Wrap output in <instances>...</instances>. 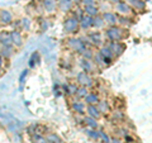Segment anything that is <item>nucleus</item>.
Returning a JSON list of instances; mask_svg holds the SVG:
<instances>
[{
    "mask_svg": "<svg viewBox=\"0 0 152 143\" xmlns=\"http://www.w3.org/2000/svg\"><path fill=\"white\" fill-rule=\"evenodd\" d=\"M0 65H1V57H0Z\"/></svg>",
    "mask_w": 152,
    "mask_h": 143,
    "instance_id": "5701e85b",
    "label": "nucleus"
},
{
    "mask_svg": "<svg viewBox=\"0 0 152 143\" xmlns=\"http://www.w3.org/2000/svg\"><path fill=\"white\" fill-rule=\"evenodd\" d=\"M91 24H94L95 27H102V24H103V20H102L100 18H98V17H96V18H95L94 20L91 22Z\"/></svg>",
    "mask_w": 152,
    "mask_h": 143,
    "instance_id": "dca6fc26",
    "label": "nucleus"
},
{
    "mask_svg": "<svg viewBox=\"0 0 152 143\" xmlns=\"http://www.w3.org/2000/svg\"><path fill=\"white\" fill-rule=\"evenodd\" d=\"M74 108H75L77 112H83V105H81V104H79V103L74 104Z\"/></svg>",
    "mask_w": 152,
    "mask_h": 143,
    "instance_id": "f3484780",
    "label": "nucleus"
},
{
    "mask_svg": "<svg viewBox=\"0 0 152 143\" xmlns=\"http://www.w3.org/2000/svg\"><path fill=\"white\" fill-rule=\"evenodd\" d=\"M0 22L3 24H9L12 22V14L8 10H0Z\"/></svg>",
    "mask_w": 152,
    "mask_h": 143,
    "instance_id": "7ed1b4c3",
    "label": "nucleus"
},
{
    "mask_svg": "<svg viewBox=\"0 0 152 143\" xmlns=\"http://www.w3.org/2000/svg\"><path fill=\"white\" fill-rule=\"evenodd\" d=\"M88 123H89V124L91 125V127H96V123H95V122L93 120V119H90V118L88 119Z\"/></svg>",
    "mask_w": 152,
    "mask_h": 143,
    "instance_id": "aec40b11",
    "label": "nucleus"
},
{
    "mask_svg": "<svg viewBox=\"0 0 152 143\" xmlns=\"http://www.w3.org/2000/svg\"><path fill=\"white\" fill-rule=\"evenodd\" d=\"M0 41H1L3 45L9 46L12 43V37H10L9 33H1V34H0Z\"/></svg>",
    "mask_w": 152,
    "mask_h": 143,
    "instance_id": "6e6552de",
    "label": "nucleus"
},
{
    "mask_svg": "<svg viewBox=\"0 0 152 143\" xmlns=\"http://www.w3.org/2000/svg\"><path fill=\"white\" fill-rule=\"evenodd\" d=\"M83 3L85 4V5H91V4L94 3V0H83Z\"/></svg>",
    "mask_w": 152,
    "mask_h": 143,
    "instance_id": "6ab92c4d",
    "label": "nucleus"
},
{
    "mask_svg": "<svg viewBox=\"0 0 152 143\" xmlns=\"http://www.w3.org/2000/svg\"><path fill=\"white\" fill-rule=\"evenodd\" d=\"M86 103H89V104L98 103V96L96 95H86Z\"/></svg>",
    "mask_w": 152,
    "mask_h": 143,
    "instance_id": "4468645a",
    "label": "nucleus"
},
{
    "mask_svg": "<svg viewBox=\"0 0 152 143\" xmlns=\"http://www.w3.org/2000/svg\"><path fill=\"white\" fill-rule=\"evenodd\" d=\"M77 26H79L77 19H76V18H70L65 23V31L67 32V33L76 32V29H77Z\"/></svg>",
    "mask_w": 152,
    "mask_h": 143,
    "instance_id": "f257e3e1",
    "label": "nucleus"
},
{
    "mask_svg": "<svg viewBox=\"0 0 152 143\" xmlns=\"http://www.w3.org/2000/svg\"><path fill=\"white\" fill-rule=\"evenodd\" d=\"M10 37H12V42H13V43H15L17 46L22 45V37H20V34H19L18 32H13L10 34Z\"/></svg>",
    "mask_w": 152,
    "mask_h": 143,
    "instance_id": "9d476101",
    "label": "nucleus"
},
{
    "mask_svg": "<svg viewBox=\"0 0 152 143\" xmlns=\"http://www.w3.org/2000/svg\"><path fill=\"white\" fill-rule=\"evenodd\" d=\"M23 26H24V28H29V22H28V19H23Z\"/></svg>",
    "mask_w": 152,
    "mask_h": 143,
    "instance_id": "a211bd4d",
    "label": "nucleus"
},
{
    "mask_svg": "<svg viewBox=\"0 0 152 143\" xmlns=\"http://www.w3.org/2000/svg\"><path fill=\"white\" fill-rule=\"evenodd\" d=\"M43 5L47 12H53L56 9V0H43Z\"/></svg>",
    "mask_w": 152,
    "mask_h": 143,
    "instance_id": "39448f33",
    "label": "nucleus"
},
{
    "mask_svg": "<svg viewBox=\"0 0 152 143\" xmlns=\"http://www.w3.org/2000/svg\"><path fill=\"white\" fill-rule=\"evenodd\" d=\"M88 110H89V114H90L91 117H98V115H99L98 109L95 108V107H93V105H90V107L88 108Z\"/></svg>",
    "mask_w": 152,
    "mask_h": 143,
    "instance_id": "2eb2a0df",
    "label": "nucleus"
},
{
    "mask_svg": "<svg viewBox=\"0 0 152 143\" xmlns=\"http://www.w3.org/2000/svg\"><path fill=\"white\" fill-rule=\"evenodd\" d=\"M129 4L134 7L137 10H143L145 9V1L143 0H129Z\"/></svg>",
    "mask_w": 152,
    "mask_h": 143,
    "instance_id": "423d86ee",
    "label": "nucleus"
},
{
    "mask_svg": "<svg viewBox=\"0 0 152 143\" xmlns=\"http://www.w3.org/2000/svg\"><path fill=\"white\" fill-rule=\"evenodd\" d=\"M107 37L109 39L117 42V41H121L122 34H121V31L118 29V28H110V29L107 31Z\"/></svg>",
    "mask_w": 152,
    "mask_h": 143,
    "instance_id": "f03ea898",
    "label": "nucleus"
},
{
    "mask_svg": "<svg viewBox=\"0 0 152 143\" xmlns=\"http://www.w3.org/2000/svg\"><path fill=\"white\" fill-rule=\"evenodd\" d=\"M85 12H86V13L89 14V15H96L98 9L95 8V7L93 5V4H91V5H86V7H85Z\"/></svg>",
    "mask_w": 152,
    "mask_h": 143,
    "instance_id": "f8f14e48",
    "label": "nucleus"
},
{
    "mask_svg": "<svg viewBox=\"0 0 152 143\" xmlns=\"http://www.w3.org/2000/svg\"><path fill=\"white\" fill-rule=\"evenodd\" d=\"M0 75H1V69H0Z\"/></svg>",
    "mask_w": 152,
    "mask_h": 143,
    "instance_id": "b1692460",
    "label": "nucleus"
},
{
    "mask_svg": "<svg viewBox=\"0 0 152 143\" xmlns=\"http://www.w3.org/2000/svg\"><path fill=\"white\" fill-rule=\"evenodd\" d=\"M71 7H72V1L71 0H58V8L62 12H69Z\"/></svg>",
    "mask_w": 152,
    "mask_h": 143,
    "instance_id": "20e7f679",
    "label": "nucleus"
},
{
    "mask_svg": "<svg viewBox=\"0 0 152 143\" xmlns=\"http://www.w3.org/2000/svg\"><path fill=\"white\" fill-rule=\"evenodd\" d=\"M26 75H27V70H26V71H24V72H23V74H22V76H20V79H19V80H20V82H23V79H24V76H26Z\"/></svg>",
    "mask_w": 152,
    "mask_h": 143,
    "instance_id": "412c9836",
    "label": "nucleus"
},
{
    "mask_svg": "<svg viewBox=\"0 0 152 143\" xmlns=\"http://www.w3.org/2000/svg\"><path fill=\"white\" fill-rule=\"evenodd\" d=\"M103 18H104V20L108 22V23H110V24H114V23L117 22L115 15H114V14H112V13H105Z\"/></svg>",
    "mask_w": 152,
    "mask_h": 143,
    "instance_id": "9b49d317",
    "label": "nucleus"
},
{
    "mask_svg": "<svg viewBox=\"0 0 152 143\" xmlns=\"http://www.w3.org/2000/svg\"><path fill=\"white\" fill-rule=\"evenodd\" d=\"M117 10L121 14H128L129 13V7L127 5V3H118L117 4Z\"/></svg>",
    "mask_w": 152,
    "mask_h": 143,
    "instance_id": "0eeeda50",
    "label": "nucleus"
},
{
    "mask_svg": "<svg viewBox=\"0 0 152 143\" xmlns=\"http://www.w3.org/2000/svg\"><path fill=\"white\" fill-rule=\"evenodd\" d=\"M91 22L93 20H91V18H90V17H85L81 20V27L83 28H88V27L91 26Z\"/></svg>",
    "mask_w": 152,
    "mask_h": 143,
    "instance_id": "ddd939ff",
    "label": "nucleus"
},
{
    "mask_svg": "<svg viewBox=\"0 0 152 143\" xmlns=\"http://www.w3.org/2000/svg\"><path fill=\"white\" fill-rule=\"evenodd\" d=\"M77 80H79V82L83 85H90V79L88 77L85 72H80L77 75Z\"/></svg>",
    "mask_w": 152,
    "mask_h": 143,
    "instance_id": "1a4fd4ad",
    "label": "nucleus"
},
{
    "mask_svg": "<svg viewBox=\"0 0 152 143\" xmlns=\"http://www.w3.org/2000/svg\"><path fill=\"white\" fill-rule=\"evenodd\" d=\"M79 95H85V90H84V89H81V90H80Z\"/></svg>",
    "mask_w": 152,
    "mask_h": 143,
    "instance_id": "4be33fe9",
    "label": "nucleus"
}]
</instances>
